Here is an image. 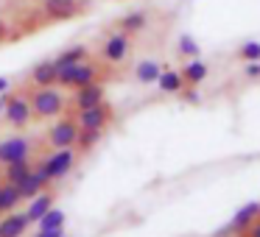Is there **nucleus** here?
I'll return each mask as SVG.
<instances>
[{
    "label": "nucleus",
    "instance_id": "f257e3e1",
    "mask_svg": "<svg viewBox=\"0 0 260 237\" xmlns=\"http://www.w3.org/2000/svg\"><path fill=\"white\" fill-rule=\"evenodd\" d=\"M28 101H31V114L34 120H51V117H59L64 112V92L59 84H51V87H34L28 92Z\"/></svg>",
    "mask_w": 260,
    "mask_h": 237
},
{
    "label": "nucleus",
    "instance_id": "f03ea898",
    "mask_svg": "<svg viewBox=\"0 0 260 237\" xmlns=\"http://www.w3.org/2000/svg\"><path fill=\"white\" fill-rule=\"evenodd\" d=\"M3 123L9 129H25V126L34 123V114H31V101L28 92H6V103H3Z\"/></svg>",
    "mask_w": 260,
    "mask_h": 237
},
{
    "label": "nucleus",
    "instance_id": "7ed1b4c3",
    "mask_svg": "<svg viewBox=\"0 0 260 237\" xmlns=\"http://www.w3.org/2000/svg\"><path fill=\"white\" fill-rule=\"evenodd\" d=\"M40 153L42 148L34 137H25V134L0 137V165L17 162V159H31V156H40Z\"/></svg>",
    "mask_w": 260,
    "mask_h": 237
},
{
    "label": "nucleus",
    "instance_id": "20e7f679",
    "mask_svg": "<svg viewBox=\"0 0 260 237\" xmlns=\"http://www.w3.org/2000/svg\"><path fill=\"white\" fill-rule=\"evenodd\" d=\"M79 156L81 153L76 148H51V153H42V165H45V173L51 179V184L62 181L73 170V165L79 162Z\"/></svg>",
    "mask_w": 260,
    "mask_h": 237
},
{
    "label": "nucleus",
    "instance_id": "39448f33",
    "mask_svg": "<svg viewBox=\"0 0 260 237\" xmlns=\"http://www.w3.org/2000/svg\"><path fill=\"white\" fill-rule=\"evenodd\" d=\"M98 73H101V67H98L95 62H90V59H84V62H79V64H70V67L59 70L56 84L62 87V90H79V87H84V84L98 81Z\"/></svg>",
    "mask_w": 260,
    "mask_h": 237
},
{
    "label": "nucleus",
    "instance_id": "423d86ee",
    "mask_svg": "<svg viewBox=\"0 0 260 237\" xmlns=\"http://www.w3.org/2000/svg\"><path fill=\"white\" fill-rule=\"evenodd\" d=\"M76 137H79V123H76L73 114L53 120V123L48 126V131H45L48 148H73L76 145Z\"/></svg>",
    "mask_w": 260,
    "mask_h": 237
},
{
    "label": "nucleus",
    "instance_id": "0eeeda50",
    "mask_svg": "<svg viewBox=\"0 0 260 237\" xmlns=\"http://www.w3.org/2000/svg\"><path fill=\"white\" fill-rule=\"evenodd\" d=\"M73 117H76V123H79V129H101V131H107V126L115 120V109H112V103L101 101V103H95V106H90V109H79V112H73Z\"/></svg>",
    "mask_w": 260,
    "mask_h": 237
},
{
    "label": "nucleus",
    "instance_id": "6e6552de",
    "mask_svg": "<svg viewBox=\"0 0 260 237\" xmlns=\"http://www.w3.org/2000/svg\"><path fill=\"white\" fill-rule=\"evenodd\" d=\"M101 101H107V90H104V84L92 81V84H84V87H79V90H73L70 103H64V109H68V114H73V112H79V109H90Z\"/></svg>",
    "mask_w": 260,
    "mask_h": 237
},
{
    "label": "nucleus",
    "instance_id": "1a4fd4ad",
    "mask_svg": "<svg viewBox=\"0 0 260 237\" xmlns=\"http://www.w3.org/2000/svg\"><path fill=\"white\" fill-rule=\"evenodd\" d=\"M132 53V42H129V34H123V31H118V34H112L107 42H104L101 48V59L107 64H120L126 62Z\"/></svg>",
    "mask_w": 260,
    "mask_h": 237
},
{
    "label": "nucleus",
    "instance_id": "9d476101",
    "mask_svg": "<svg viewBox=\"0 0 260 237\" xmlns=\"http://www.w3.org/2000/svg\"><path fill=\"white\" fill-rule=\"evenodd\" d=\"M40 9H42V14H45V20L59 23V20L76 17V14L81 12V3L79 0H42Z\"/></svg>",
    "mask_w": 260,
    "mask_h": 237
},
{
    "label": "nucleus",
    "instance_id": "9b49d317",
    "mask_svg": "<svg viewBox=\"0 0 260 237\" xmlns=\"http://www.w3.org/2000/svg\"><path fill=\"white\" fill-rule=\"evenodd\" d=\"M257 215H260V204H246V207L232 218V223L226 226V229H221L218 234H243V231L249 229V223H252ZM218 234H215V237H218Z\"/></svg>",
    "mask_w": 260,
    "mask_h": 237
},
{
    "label": "nucleus",
    "instance_id": "f8f14e48",
    "mask_svg": "<svg viewBox=\"0 0 260 237\" xmlns=\"http://www.w3.org/2000/svg\"><path fill=\"white\" fill-rule=\"evenodd\" d=\"M28 218H25V212H6L3 218H0V237H23L25 229H28Z\"/></svg>",
    "mask_w": 260,
    "mask_h": 237
},
{
    "label": "nucleus",
    "instance_id": "ddd939ff",
    "mask_svg": "<svg viewBox=\"0 0 260 237\" xmlns=\"http://www.w3.org/2000/svg\"><path fill=\"white\" fill-rule=\"evenodd\" d=\"M31 165H34V156L0 165V168H3V170H0V181H3V184H20V181H23L25 176L31 173Z\"/></svg>",
    "mask_w": 260,
    "mask_h": 237
},
{
    "label": "nucleus",
    "instance_id": "4468645a",
    "mask_svg": "<svg viewBox=\"0 0 260 237\" xmlns=\"http://www.w3.org/2000/svg\"><path fill=\"white\" fill-rule=\"evenodd\" d=\"M51 207H53V192H51V187H48V190H42V192H37L34 198H28V209H25V218H28V223H37V220H40Z\"/></svg>",
    "mask_w": 260,
    "mask_h": 237
},
{
    "label": "nucleus",
    "instance_id": "2eb2a0df",
    "mask_svg": "<svg viewBox=\"0 0 260 237\" xmlns=\"http://www.w3.org/2000/svg\"><path fill=\"white\" fill-rule=\"evenodd\" d=\"M56 75H59V70H56V64H53V59H51V62L37 64V67L31 70L28 81L34 87H51V84H56Z\"/></svg>",
    "mask_w": 260,
    "mask_h": 237
},
{
    "label": "nucleus",
    "instance_id": "dca6fc26",
    "mask_svg": "<svg viewBox=\"0 0 260 237\" xmlns=\"http://www.w3.org/2000/svg\"><path fill=\"white\" fill-rule=\"evenodd\" d=\"M157 84H159V90L168 92V95H179V92L185 90V78H182V73H176V70H162Z\"/></svg>",
    "mask_w": 260,
    "mask_h": 237
},
{
    "label": "nucleus",
    "instance_id": "f3484780",
    "mask_svg": "<svg viewBox=\"0 0 260 237\" xmlns=\"http://www.w3.org/2000/svg\"><path fill=\"white\" fill-rule=\"evenodd\" d=\"M101 140H104V131L101 129H79V137H76V145L73 148L79 153H87V151H92Z\"/></svg>",
    "mask_w": 260,
    "mask_h": 237
},
{
    "label": "nucleus",
    "instance_id": "a211bd4d",
    "mask_svg": "<svg viewBox=\"0 0 260 237\" xmlns=\"http://www.w3.org/2000/svg\"><path fill=\"white\" fill-rule=\"evenodd\" d=\"M179 73H182V78H185L187 87H196V84H202V81L207 78V64L199 62V59H193V62H187Z\"/></svg>",
    "mask_w": 260,
    "mask_h": 237
},
{
    "label": "nucleus",
    "instance_id": "6ab92c4d",
    "mask_svg": "<svg viewBox=\"0 0 260 237\" xmlns=\"http://www.w3.org/2000/svg\"><path fill=\"white\" fill-rule=\"evenodd\" d=\"M84 59H90V51H87L84 45H76V48H70V51L59 53V56L53 59V64H56V70H64V67H70V64L84 62Z\"/></svg>",
    "mask_w": 260,
    "mask_h": 237
},
{
    "label": "nucleus",
    "instance_id": "aec40b11",
    "mask_svg": "<svg viewBox=\"0 0 260 237\" xmlns=\"http://www.w3.org/2000/svg\"><path fill=\"white\" fill-rule=\"evenodd\" d=\"M159 73H162V67H159V62H154V59H146V62L137 64L135 75L140 84H154V81L159 78Z\"/></svg>",
    "mask_w": 260,
    "mask_h": 237
},
{
    "label": "nucleus",
    "instance_id": "412c9836",
    "mask_svg": "<svg viewBox=\"0 0 260 237\" xmlns=\"http://www.w3.org/2000/svg\"><path fill=\"white\" fill-rule=\"evenodd\" d=\"M146 23H148V17L143 12H132L120 20V31H123V34H137V31L146 28Z\"/></svg>",
    "mask_w": 260,
    "mask_h": 237
},
{
    "label": "nucleus",
    "instance_id": "4be33fe9",
    "mask_svg": "<svg viewBox=\"0 0 260 237\" xmlns=\"http://www.w3.org/2000/svg\"><path fill=\"white\" fill-rule=\"evenodd\" d=\"M37 226H40V229H64V212L51 207L40 220H37Z\"/></svg>",
    "mask_w": 260,
    "mask_h": 237
},
{
    "label": "nucleus",
    "instance_id": "5701e85b",
    "mask_svg": "<svg viewBox=\"0 0 260 237\" xmlns=\"http://www.w3.org/2000/svg\"><path fill=\"white\" fill-rule=\"evenodd\" d=\"M238 56H241L243 62H260V42H243Z\"/></svg>",
    "mask_w": 260,
    "mask_h": 237
},
{
    "label": "nucleus",
    "instance_id": "b1692460",
    "mask_svg": "<svg viewBox=\"0 0 260 237\" xmlns=\"http://www.w3.org/2000/svg\"><path fill=\"white\" fill-rule=\"evenodd\" d=\"M176 48H179V53H185V56H199V42L193 40L190 34H182L179 42H176Z\"/></svg>",
    "mask_w": 260,
    "mask_h": 237
},
{
    "label": "nucleus",
    "instance_id": "393cba45",
    "mask_svg": "<svg viewBox=\"0 0 260 237\" xmlns=\"http://www.w3.org/2000/svg\"><path fill=\"white\" fill-rule=\"evenodd\" d=\"M243 234H246V237H260V215L252 220V223H249V229L243 231Z\"/></svg>",
    "mask_w": 260,
    "mask_h": 237
},
{
    "label": "nucleus",
    "instance_id": "a878e982",
    "mask_svg": "<svg viewBox=\"0 0 260 237\" xmlns=\"http://www.w3.org/2000/svg\"><path fill=\"white\" fill-rule=\"evenodd\" d=\"M62 231H64V229H37L34 237H64Z\"/></svg>",
    "mask_w": 260,
    "mask_h": 237
},
{
    "label": "nucleus",
    "instance_id": "bb28decb",
    "mask_svg": "<svg viewBox=\"0 0 260 237\" xmlns=\"http://www.w3.org/2000/svg\"><path fill=\"white\" fill-rule=\"evenodd\" d=\"M243 73H246L249 78H257L260 75V62H246V70H243Z\"/></svg>",
    "mask_w": 260,
    "mask_h": 237
},
{
    "label": "nucleus",
    "instance_id": "cd10ccee",
    "mask_svg": "<svg viewBox=\"0 0 260 237\" xmlns=\"http://www.w3.org/2000/svg\"><path fill=\"white\" fill-rule=\"evenodd\" d=\"M6 40H9V23L6 20H0V45H3Z\"/></svg>",
    "mask_w": 260,
    "mask_h": 237
},
{
    "label": "nucleus",
    "instance_id": "c85d7f7f",
    "mask_svg": "<svg viewBox=\"0 0 260 237\" xmlns=\"http://www.w3.org/2000/svg\"><path fill=\"white\" fill-rule=\"evenodd\" d=\"M6 90H9V78H0V95H3Z\"/></svg>",
    "mask_w": 260,
    "mask_h": 237
},
{
    "label": "nucleus",
    "instance_id": "c756f323",
    "mask_svg": "<svg viewBox=\"0 0 260 237\" xmlns=\"http://www.w3.org/2000/svg\"><path fill=\"white\" fill-rule=\"evenodd\" d=\"M241 237H243V234H241Z\"/></svg>",
    "mask_w": 260,
    "mask_h": 237
}]
</instances>
